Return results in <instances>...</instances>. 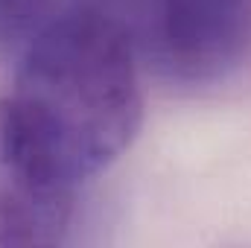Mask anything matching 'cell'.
<instances>
[{
  "instance_id": "277c9868",
  "label": "cell",
  "mask_w": 251,
  "mask_h": 248,
  "mask_svg": "<svg viewBox=\"0 0 251 248\" xmlns=\"http://www.w3.org/2000/svg\"><path fill=\"white\" fill-rule=\"evenodd\" d=\"M47 0H0V50L24 38L44 15Z\"/></svg>"
},
{
  "instance_id": "7a4b0ae2",
  "label": "cell",
  "mask_w": 251,
  "mask_h": 248,
  "mask_svg": "<svg viewBox=\"0 0 251 248\" xmlns=\"http://www.w3.org/2000/svg\"><path fill=\"white\" fill-rule=\"evenodd\" d=\"M79 181L26 123L0 99V248H47L67 240Z\"/></svg>"
},
{
  "instance_id": "6da1fadb",
  "label": "cell",
  "mask_w": 251,
  "mask_h": 248,
  "mask_svg": "<svg viewBox=\"0 0 251 248\" xmlns=\"http://www.w3.org/2000/svg\"><path fill=\"white\" fill-rule=\"evenodd\" d=\"M9 99L82 184L120 161L143 125L137 50L111 15L64 12L26 41Z\"/></svg>"
},
{
  "instance_id": "3957f363",
  "label": "cell",
  "mask_w": 251,
  "mask_h": 248,
  "mask_svg": "<svg viewBox=\"0 0 251 248\" xmlns=\"http://www.w3.org/2000/svg\"><path fill=\"white\" fill-rule=\"evenodd\" d=\"M149 50L178 82H219L251 50V0H155Z\"/></svg>"
}]
</instances>
